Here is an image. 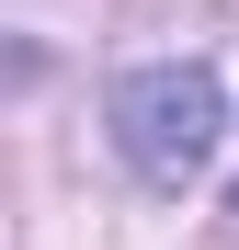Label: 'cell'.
<instances>
[{
  "label": "cell",
  "mask_w": 239,
  "mask_h": 250,
  "mask_svg": "<svg viewBox=\"0 0 239 250\" xmlns=\"http://www.w3.org/2000/svg\"><path fill=\"white\" fill-rule=\"evenodd\" d=\"M217 125H228V103H217L205 57H159V68L114 80V148H126L148 182H194V159L217 148Z\"/></svg>",
  "instance_id": "1"
}]
</instances>
